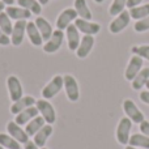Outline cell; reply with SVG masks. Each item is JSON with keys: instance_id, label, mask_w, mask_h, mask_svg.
<instances>
[{"instance_id": "12", "label": "cell", "mask_w": 149, "mask_h": 149, "mask_svg": "<svg viewBox=\"0 0 149 149\" xmlns=\"http://www.w3.org/2000/svg\"><path fill=\"white\" fill-rule=\"evenodd\" d=\"M74 25L79 29L80 33H82L84 36H95L100 33L101 30V25L93 21H88V20H82V18H76Z\"/></svg>"}, {"instance_id": "7", "label": "cell", "mask_w": 149, "mask_h": 149, "mask_svg": "<svg viewBox=\"0 0 149 149\" xmlns=\"http://www.w3.org/2000/svg\"><path fill=\"white\" fill-rule=\"evenodd\" d=\"M7 88H8V93H9V98L12 102H16L20 98L24 97V89L21 81L17 76L12 74L7 79Z\"/></svg>"}, {"instance_id": "43", "label": "cell", "mask_w": 149, "mask_h": 149, "mask_svg": "<svg viewBox=\"0 0 149 149\" xmlns=\"http://www.w3.org/2000/svg\"><path fill=\"white\" fill-rule=\"evenodd\" d=\"M145 86H147V89H148V90H149V81H148V82H147V85H145Z\"/></svg>"}, {"instance_id": "35", "label": "cell", "mask_w": 149, "mask_h": 149, "mask_svg": "<svg viewBox=\"0 0 149 149\" xmlns=\"http://www.w3.org/2000/svg\"><path fill=\"white\" fill-rule=\"evenodd\" d=\"M140 101L144 102L145 105H149V90H143V92H140Z\"/></svg>"}, {"instance_id": "28", "label": "cell", "mask_w": 149, "mask_h": 149, "mask_svg": "<svg viewBox=\"0 0 149 149\" xmlns=\"http://www.w3.org/2000/svg\"><path fill=\"white\" fill-rule=\"evenodd\" d=\"M0 145L7 149H20L21 145L17 140H15L8 134H0Z\"/></svg>"}, {"instance_id": "27", "label": "cell", "mask_w": 149, "mask_h": 149, "mask_svg": "<svg viewBox=\"0 0 149 149\" xmlns=\"http://www.w3.org/2000/svg\"><path fill=\"white\" fill-rule=\"evenodd\" d=\"M128 144L131 145V147L149 149V137L143 134H135L130 137Z\"/></svg>"}, {"instance_id": "33", "label": "cell", "mask_w": 149, "mask_h": 149, "mask_svg": "<svg viewBox=\"0 0 149 149\" xmlns=\"http://www.w3.org/2000/svg\"><path fill=\"white\" fill-rule=\"evenodd\" d=\"M10 43V37L0 29V46H8Z\"/></svg>"}, {"instance_id": "2", "label": "cell", "mask_w": 149, "mask_h": 149, "mask_svg": "<svg viewBox=\"0 0 149 149\" xmlns=\"http://www.w3.org/2000/svg\"><path fill=\"white\" fill-rule=\"evenodd\" d=\"M36 107L38 109V113L41 114V116L45 119L47 124H54L56 120V113L55 109L51 103L47 100H38L36 102Z\"/></svg>"}, {"instance_id": "30", "label": "cell", "mask_w": 149, "mask_h": 149, "mask_svg": "<svg viewBox=\"0 0 149 149\" xmlns=\"http://www.w3.org/2000/svg\"><path fill=\"white\" fill-rule=\"evenodd\" d=\"M126 7H127V0H113L110 8H109V13L111 16H114V17H116L119 13L126 10L124 9Z\"/></svg>"}, {"instance_id": "11", "label": "cell", "mask_w": 149, "mask_h": 149, "mask_svg": "<svg viewBox=\"0 0 149 149\" xmlns=\"http://www.w3.org/2000/svg\"><path fill=\"white\" fill-rule=\"evenodd\" d=\"M26 25H28L26 20H18L15 22L12 34H10V43L13 46H20L22 43L24 37L26 34Z\"/></svg>"}, {"instance_id": "39", "label": "cell", "mask_w": 149, "mask_h": 149, "mask_svg": "<svg viewBox=\"0 0 149 149\" xmlns=\"http://www.w3.org/2000/svg\"><path fill=\"white\" fill-rule=\"evenodd\" d=\"M4 10H5V4L1 1V0H0V13L4 12Z\"/></svg>"}, {"instance_id": "14", "label": "cell", "mask_w": 149, "mask_h": 149, "mask_svg": "<svg viewBox=\"0 0 149 149\" xmlns=\"http://www.w3.org/2000/svg\"><path fill=\"white\" fill-rule=\"evenodd\" d=\"M94 47V37L93 36H84L80 41V45L76 50V55L79 59H85L90 51Z\"/></svg>"}, {"instance_id": "19", "label": "cell", "mask_w": 149, "mask_h": 149, "mask_svg": "<svg viewBox=\"0 0 149 149\" xmlns=\"http://www.w3.org/2000/svg\"><path fill=\"white\" fill-rule=\"evenodd\" d=\"M38 109L36 106H31V107H28L26 110L21 111L20 114H17L15 118V122L18 124V126H26L31 119H34L36 116H38Z\"/></svg>"}, {"instance_id": "9", "label": "cell", "mask_w": 149, "mask_h": 149, "mask_svg": "<svg viewBox=\"0 0 149 149\" xmlns=\"http://www.w3.org/2000/svg\"><path fill=\"white\" fill-rule=\"evenodd\" d=\"M63 41H64V33L63 30H54L51 38L43 45V51L46 54H54V52L59 51V49L62 47Z\"/></svg>"}, {"instance_id": "1", "label": "cell", "mask_w": 149, "mask_h": 149, "mask_svg": "<svg viewBox=\"0 0 149 149\" xmlns=\"http://www.w3.org/2000/svg\"><path fill=\"white\" fill-rule=\"evenodd\" d=\"M63 86H64V79H63V76H60V74L54 76L45 85L43 89H42L41 94L43 97V100H51V98H54L62 90Z\"/></svg>"}, {"instance_id": "3", "label": "cell", "mask_w": 149, "mask_h": 149, "mask_svg": "<svg viewBox=\"0 0 149 149\" xmlns=\"http://www.w3.org/2000/svg\"><path fill=\"white\" fill-rule=\"evenodd\" d=\"M132 128V120L127 116L122 118L118 123V127H116V140H118L119 144L122 145H127L130 141V131Z\"/></svg>"}, {"instance_id": "25", "label": "cell", "mask_w": 149, "mask_h": 149, "mask_svg": "<svg viewBox=\"0 0 149 149\" xmlns=\"http://www.w3.org/2000/svg\"><path fill=\"white\" fill-rule=\"evenodd\" d=\"M18 7L25 8L29 12H31V15H41L42 12V5L38 0H17Z\"/></svg>"}, {"instance_id": "15", "label": "cell", "mask_w": 149, "mask_h": 149, "mask_svg": "<svg viewBox=\"0 0 149 149\" xmlns=\"http://www.w3.org/2000/svg\"><path fill=\"white\" fill-rule=\"evenodd\" d=\"M65 37H67L68 49H70L71 51L76 52L77 47H79V45H80V41H81V37H80V31H79V29L76 28L74 24L70 25L65 29Z\"/></svg>"}, {"instance_id": "37", "label": "cell", "mask_w": 149, "mask_h": 149, "mask_svg": "<svg viewBox=\"0 0 149 149\" xmlns=\"http://www.w3.org/2000/svg\"><path fill=\"white\" fill-rule=\"evenodd\" d=\"M25 149H39V148L34 144V141H30V140H29L28 143H25Z\"/></svg>"}, {"instance_id": "40", "label": "cell", "mask_w": 149, "mask_h": 149, "mask_svg": "<svg viewBox=\"0 0 149 149\" xmlns=\"http://www.w3.org/2000/svg\"><path fill=\"white\" fill-rule=\"evenodd\" d=\"M38 1L41 3V5H46V4H49L50 0H38Z\"/></svg>"}, {"instance_id": "17", "label": "cell", "mask_w": 149, "mask_h": 149, "mask_svg": "<svg viewBox=\"0 0 149 149\" xmlns=\"http://www.w3.org/2000/svg\"><path fill=\"white\" fill-rule=\"evenodd\" d=\"M52 124H45L38 132L33 136V141L34 144L37 145L38 148H43L47 143V139L52 135Z\"/></svg>"}, {"instance_id": "16", "label": "cell", "mask_w": 149, "mask_h": 149, "mask_svg": "<svg viewBox=\"0 0 149 149\" xmlns=\"http://www.w3.org/2000/svg\"><path fill=\"white\" fill-rule=\"evenodd\" d=\"M36 102H37V100L34 97H31V95H24L22 98H20L18 101L12 103V106H10V113L17 115L21 111L26 110L28 107L36 106Z\"/></svg>"}, {"instance_id": "26", "label": "cell", "mask_w": 149, "mask_h": 149, "mask_svg": "<svg viewBox=\"0 0 149 149\" xmlns=\"http://www.w3.org/2000/svg\"><path fill=\"white\" fill-rule=\"evenodd\" d=\"M130 16H131L132 20H136V21L148 17L149 16V3L148 4H141L135 8H131V9H130Z\"/></svg>"}, {"instance_id": "23", "label": "cell", "mask_w": 149, "mask_h": 149, "mask_svg": "<svg viewBox=\"0 0 149 149\" xmlns=\"http://www.w3.org/2000/svg\"><path fill=\"white\" fill-rule=\"evenodd\" d=\"M149 81V67L143 68L139 73L136 74L134 80H132V89L134 90H141L143 88L147 85V82Z\"/></svg>"}, {"instance_id": "24", "label": "cell", "mask_w": 149, "mask_h": 149, "mask_svg": "<svg viewBox=\"0 0 149 149\" xmlns=\"http://www.w3.org/2000/svg\"><path fill=\"white\" fill-rule=\"evenodd\" d=\"M45 123H46V122H45V119L42 118L41 115H38L34 119H31V120L25 126V131H26V134L29 135V137L34 136V135L45 126Z\"/></svg>"}, {"instance_id": "10", "label": "cell", "mask_w": 149, "mask_h": 149, "mask_svg": "<svg viewBox=\"0 0 149 149\" xmlns=\"http://www.w3.org/2000/svg\"><path fill=\"white\" fill-rule=\"evenodd\" d=\"M143 59L137 55H132L130 58V62L126 67V71H124V79L127 81H132V80L136 77V74L143 70Z\"/></svg>"}, {"instance_id": "22", "label": "cell", "mask_w": 149, "mask_h": 149, "mask_svg": "<svg viewBox=\"0 0 149 149\" xmlns=\"http://www.w3.org/2000/svg\"><path fill=\"white\" fill-rule=\"evenodd\" d=\"M73 8H74V10L77 12V16H79V18L88 20V21L92 20L93 15H92V12H90L89 7H88L86 0H74Z\"/></svg>"}, {"instance_id": "29", "label": "cell", "mask_w": 149, "mask_h": 149, "mask_svg": "<svg viewBox=\"0 0 149 149\" xmlns=\"http://www.w3.org/2000/svg\"><path fill=\"white\" fill-rule=\"evenodd\" d=\"M0 29H1L5 34H8V36L10 37L12 30H13V24H12V20L9 18V16L5 12L0 13Z\"/></svg>"}, {"instance_id": "34", "label": "cell", "mask_w": 149, "mask_h": 149, "mask_svg": "<svg viewBox=\"0 0 149 149\" xmlns=\"http://www.w3.org/2000/svg\"><path fill=\"white\" fill-rule=\"evenodd\" d=\"M140 131H141L143 135L149 137V122L148 120H144L140 123Z\"/></svg>"}, {"instance_id": "18", "label": "cell", "mask_w": 149, "mask_h": 149, "mask_svg": "<svg viewBox=\"0 0 149 149\" xmlns=\"http://www.w3.org/2000/svg\"><path fill=\"white\" fill-rule=\"evenodd\" d=\"M4 12L9 16L10 20H16V21L28 20V18H30V16H31V12H29L28 9L21 8V7H13V5H7Z\"/></svg>"}, {"instance_id": "32", "label": "cell", "mask_w": 149, "mask_h": 149, "mask_svg": "<svg viewBox=\"0 0 149 149\" xmlns=\"http://www.w3.org/2000/svg\"><path fill=\"white\" fill-rule=\"evenodd\" d=\"M134 29L136 33H145V31L149 30V16L143 20H139L135 22L134 25Z\"/></svg>"}, {"instance_id": "41", "label": "cell", "mask_w": 149, "mask_h": 149, "mask_svg": "<svg viewBox=\"0 0 149 149\" xmlns=\"http://www.w3.org/2000/svg\"><path fill=\"white\" fill-rule=\"evenodd\" d=\"M126 149H139V148H136V147H131V145H127Z\"/></svg>"}, {"instance_id": "20", "label": "cell", "mask_w": 149, "mask_h": 149, "mask_svg": "<svg viewBox=\"0 0 149 149\" xmlns=\"http://www.w3.org/2000/svg\"><path fill=\"white\" fill-rule=\"evenodd\" d=\"M34 22H36V25H37V28H38L39 33H41L42 38H43V41L47 42L50 38H51L52 33H54L52 25L46 20V18H45V17H41V16H39V17H37Z\"/></svg>"}, {"instance_id": "31", "label": "cell", "mask_w": 149, "mask_h": 149, "mask_svg": "<svg viewBox=\"0 0 149 149\" xmlns=\"http://www.w3.org/2000/svg\"><path fill=\"white\" fill-rule=\"evenodd\" d=\"M131 52L134 55H137L141 59H145L149 62V45H139V46H132Z\"/></svg>"}, {"instance_id": "45", "label": "cell", "mask_w": 149, "mask_h": 149, "mask_svg": "<svg viewBox=\"0 0 149 149\" xmlns=\"http://www.w3.org/2000/svg\"><path fill=\"white\" fill-rule=\"evenodd\" d=\"M41 149H47V148H45V147H43V148H41Z\"/></svg>"}, {"instance_id": "38", "label": "cell", "mask_w": 149, "mask_h": 149, "mask_svg": "<svg viewBox=\"0 0 149 149\" xmlns=\"http://www.w3.org/2000/svg\"><path fill=\"white\" fill-rule=\"evenodd\" d=\"M3 3H4L5 5H13V3H15V0H1Z\"/></svg>"}, {"instance_id": "4", "label": "cell", "mask_w": 149, "mask_h": 149, "mask_svg": "<svg viewBox=\"0 0 149 149\" xmlns=\"http://www.w3.org/2000/svg\"><path fill=\"white\" fill-rule=\"evenodd\" d=\"M64 79V90L65 94H67V98L71 101V102H76L80 98V88L79 84H77V80L74 79V76L72 74H64L63 76Z\"/></svg>"}, {"instance_id": "6", "label": "cell", "mask_w": 149, "mask_h": 149, "mask_svg": "<svg viewBox=\"0 0 149 149\" xmlns=\"http://www.w3.org/2000/svg\"><path fill=\"white\" fill-rule=\"evenodd\" d=\"M131 21V16H130V10H123L122 13H119L115 18L110 22L109 25V30L113 34H118L120 31H123L127 26L130 25Z\"/></svg>"}, {"instance_id": "5", "label": "cell", "mask_w": 149, "mask_h": 149, "mask_svg": "<svg viewBox=\"0 0 149 149\" xmlns=\"http://www.w3.org/2000/svg\"><path fill=\"white\" fill-rule=\"evenodd\" d=\"M123 110H124V113H126L127 118H130L132 120V123L140 124L141 122L145 120L143 111L140 110L139 107H137L136 103H135L132 100H124V102H123Z\"/></svg>"}, {"instance_id": "13", "label": "cell", "mask_w": 149, "mask_h": 149, "mask_svg": "<svg viewBox=\"0 0 149 149\" xmlns=\"http://www.w3.org/2000/svg\"><path fill=\"white\" fill-rule=\"evenodd\" d=\"M7 131L8 135L13 137L15 140H17L20 144H25L29 141V135L26 134L25 130L21 128V126H18L16 122H9L7 124Z\"/></svg>"}, {"instance_id": "44", "label": "cell", "mask_w": 149, "mask_h": 149, "mask_svg": "<svg viewBox=\"0 0 149 149\" xmlns=\"http://www.w3.org/2000/svg\"><path fill=\"white\" fill-rule=\"evenodd\" d=\"M0 149H4V148H3V147H1V145H0Z\"/></svg>"}, {"instance_id": "8", "label": "cell", "mask_w": 149, "mask_h": 149, "mask_svg": "<svg viewBox=\"0 0 149 149\" xmlns=\"http://www.w3.org/2000/svg\"><path fill=\"white\" fill-rule=\"evenodd\" d=\"M76 18H79L77 12L74 10V8H65L56 18V29L58 30H65L70 25L76 21Z\"/></svg>"}, {"instance_id": "21", "label": "cell", "mask_w": 149, "mask_h": 149, "mask_svg": "<svg viewBox=\"0 0 149 149\" xmlns=\"http://www.w3.org/2000/svg\"><path fill=\"white\" fill-rule=\"evenodd\" d=\"M26 34H28V38L33 46H41L43 43V38H42L36 22H33V21L28 22V25H26Z\"/></svg>"}, {"instance_id": "42", "label": "cell", "mask_w": 149, "mask_h": 149, "mask_svg": "<svg viewBox=\"0 0 149 149\" xmlns=\"http://www.w3.org/2000/svg\"><path fill=\"white\" fill-rule=\"evenodd\" d=\"M94 1H95V3H98V4H101V3H103L105 0H94Z\"/></svg>"}, {"instance_id": "36", "label": "cell", "mask_w": 149, "mask_h": 149, "mask_svg": "<svg viewBox=\"0 0 149 149\" xmlns=\"http://www.w3.org/2000/svg\"><path fill=\"white\" fill-rule=\"evenodd\" d=\"M143 0H127V8L131 9V8H135L137 5H141Z\"/></svg>"}]
</instances>
